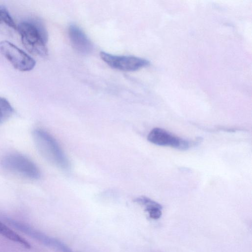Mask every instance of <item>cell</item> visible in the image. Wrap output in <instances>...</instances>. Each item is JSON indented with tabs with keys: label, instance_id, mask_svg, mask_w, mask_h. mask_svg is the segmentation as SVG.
<instances>
[{
	"label": "cell",
	"instance_id": "8fae6325",
	"mask_svg": "<svg viewBox=\"0 0 252 252\" xmlns=\"http://www.w3.org/2000/svg\"><path fill=\"white\" fill-rule=\"evenodd\" d=\"M0 234L11 241L20 244L27 248H31L30 244L25 239L10 229L1 221H0Z\"/></svg>",
	"mask_w": 252,
	"mask_h": 252
},
{
	"label": "cell",
	"instance_id": "7a4b0ae2",
	"mask_svg": "<svg viewBox=\"0 0 252 252\" xmlns=\"http://www.w3.org/2000/svg\"><path fill=\"white\" fill-rule=\"evenodd\" d=\"M32 137L39 154L53 165L63 169L68 168L69 162L56 140L41 129L32 132Z\"/></svg>",
	"mask_w": 252,
	"mask_h": 252
},
{
	"label": "cell",
	"instance_id": "ba28073f",
	"mask_svg": "<svg viewBox=\"0 0 252 252\" xmlns=\"http://www.w3.org/2000/svg\"><path fill=\"white\" fill-rule=\"evenodd\" d=\"M68 35L76 51L82 54H88L93 50L92 42L85 32L77 26L72 24L68 28Z\"/></svg>",
	"mask_w": 252,
	"mask_h": 252
},
{
	"label": "cell",
	"instance_id": "52a82bcc",
	"mask_svg": "<svg viewBox=\"0 0 252 252\" xmlns=\"http://www.w3.org/2000/svg\"><path fill=\"white\" fill-rule=\"evenodd\" d=\"M8 221L18 229L27 233L28 235L48 246L56 249L62 252H76L72 251L64 243L58 239L47 236L24 224L12 220H8Z\"/></svg>",
	"mask_w": 252,
	"mask_h": 252
},
{
	"label": "cell",
	"instance_id": "7c38bea8",
	"mask_svg": "<svg viewBox=\"0 0 252 252\" xmlns=\"http://www.w3.org/2000/svg\"><path fill=\"white\" fill-rule=\"evenodd\" d=\"M14 109L9 101L0 97V124L6 121L13 114Z\"/></svg>",
	"mask_w": 252,
	"mask_h": 252
},
{
	"label": "cell",
	"instance_id": "30bf717a",
	"mask_svg": "<svg viewBox=\"0 0 252 252\" xmlns=\"http://www.w3.org/2000/svg\"><path fill=\"white\" fill-rule=\"evenodd\" d=\"M17 30V27L6 8L0 4V31L12 32Z\"/></svg>",
	"mask_w": 252,
	"mask_h": 252
},
{
	"label": "cell",
	"instance_id": "9c48e42d",
	"mask_svg": "<svg viewBox=\"0 0 252 252\" xmlns=\"http://www.w3.org/2000/svg\"><path fill=\"white\" fill-rule=\"evenodd\" d=\"M134 201L145 207V211L151 218L157 220L161 216L162 207L158 202L145 196L137 197Z\"/></svg>",
	"mask_w": 252,
	"mask_h": 252
},
{
	"label": "cell",
	"instance_id": "3957f363",
	"mask_svg": "<svg viewBox=\"0 0 252 252\" xmlns=\"http://www.w3.org/2000/svg\"><path fill=\"white\" fill-rule=\"evenodd\" d=\"M7 170L30 179H37L40 173L38 167L30 159L20 154H10L1 161Z\"/></svg>",
	"mask_w": 252,
	"mask_h": 252
},
{
	"label": "cell",
	"instance_id": "8992f818",
	"mask_svg": "<svg viewBox=\"0 0 252 252\" xmlns=\"http://www.w3.org/2000/svg\"><path fill=\"white\" fill-rule=\"evenodd\" d=\"M148 140L155 145L170 146L180 150H186L190 146L188 141L176 136L159 127L153 128L149 133Z\"/></svg>",
	"mask_w": 252,
	"mask_h": 252
},
{
	"label": "cell",
	"instance_id": "277c9868",
	"mask_svg": "<svg viewBox=\"0 0 252 252\" xmlns=\"http://www.w3.org/2000/svg\"><path fill=\"white\" fill-rule=\"evenodd\" d=\"M0 53L19 71H30L35 65L33 58L9 41H0Z\"/></svg>",
	"mask_w": 252,
	"mask_h": 252
},
{
	"label": "cell",
	"instance_id": "6da1fadb",
	"mask_svg": "<svg viewBox=\"0 0 252 252\" xmlns=\"http://www.w3.org/2000/svg\"><path fill=\"white\" fill-rule=\"evenodd\" d=\"M17 31L24 46L30 53L42 57L47 55V33L42 23L24 21L18 25Z\"/></svg>",
	"mask_w": 252,
	"mask_h": 252
},
{
	"label": "cell",
	"instance_id": "5b68a950",
	"mask_svg": "<svg viewBox=\"0 0 252 252\" xmlns=\"http://www.w3.org/2000/svg\"><path fill=\"white\" fill-rule=\"evenodd\" d=\"M100 56L111 67L123 71H135L149 64L148 60L132 56H116L101 52Z\"/></svg>",
	"mask_w": 252,
	"mask_h": 252
}]
</instances>
